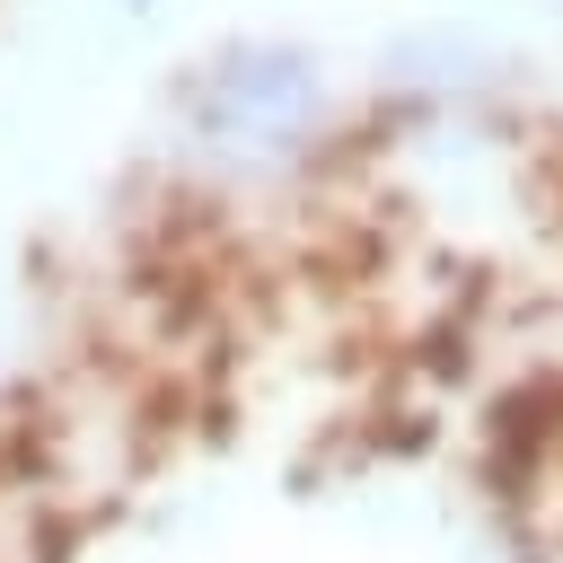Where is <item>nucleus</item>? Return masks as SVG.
<instances>
[{
  "mask_svg": "<svg viewBox=\"0 0 563 563\" xmlns=\"http://www.w3.org/2000/svg\"><path fill=\"white\" fill-rule=\"evenodd\" d=\"M176 123L220 167L282 176L325 150L334 132V70L299 35H229L176 79Z\"/></svg>",
  "mask_w": 563,
  "mask_h": 563,
  "instance_id": "nucleus-1",
  "label": "nucleus"
},
{
  "mask_svg": "<svg viewBox=\"0 0 563 563\" xmlns=\"http://www.w3.org/2000/svg\"><path fill=\"white\" fill-rule=\"evenodd\" d=\"M123 9H150V0H123Z\"/></svg>",
  "mask_w": 563,
  "mask_h": 563,
  "instance_id": "nucleus-2",
  "label": "nucleus"
}]
</instances>
